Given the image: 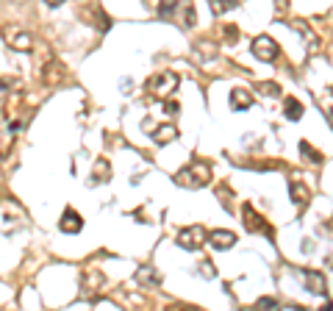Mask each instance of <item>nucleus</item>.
I'll list each match as a JSON object with an SVG mask.
<instances>
[{"label": "nucleus", "mask_w": 333, "mask_h": 311, "mask_svg": "<svg viewBox=\"0 0 333 311\" xmlns=\"http://www.w3.org/2000/svg\"><path fill=\"white\" fill-rule=\"evenodd\" d=\"M319 311H333V306H325V308H319Z\"/></svg>", "instance_id": "f3484780"}, {"label": "nucleus", "mask_w": 333, "mask_h": 311, "mask_svg": "<svg viewBox=\"0 0 333 311\" xmlns=\"http://www.w3.org/2000/svg\"><path fill=\"white\" fill-rule=\"evenodd\" d=\"M283 114H286V120H300L303 117V103L297 100V97H286V103H283Z\"/></svg>", "instance_id": "9b49d317"}, {"label": "nucleus", "mask_w": 333, "mask_h": 311, "mask_svg": "<svg viewBox=\"0 0 333 311\" xmlns=\"http://www.w3.org/2000/svg\"><path fill=\"white\" fill-rule=\"evenodd\" d=\"M245 222H247V231H261V233H267V236H272L267 222L261 220L258 214H253V206H245Z\"/></svg>", "instance_id": "6e6552de"}, {"label": "nucleus", "mask_w": 333, "mask_h": 311, "mask_svg": "<svg viewBox=\"0 0 333 311\" xmlns=\"http://www.w3.org/2000/svg\"><path fill=\"white\" fill-rule=\"evenodd\" d=\"M289 192H291V200H294L300 209H306V206H308V189H306L303 184L291 181V184H289Z\"/></svg>", "instance_id": "9d476101"}, {"label": "nucleus", "mask_w": 333, "mask_h": 311, "mask_svg": "<svg viewBox=\"0 0 333 311\" xmlns=\"http://www.w3.org/2000/svg\"><path fill=\"white\" fill-rule=\"evenodd\" d=\"M300 153H306V156H308V161H314V164H319V161H322V156H319V153H317V150H314L308 142H300Z\"/></svg>", "instance_id": "4468645a"}, {"label": "nucleus", "mask_w": 333, "mask_h": 311, "mask_svg": "<svg viewBox=\"0 0 333 311\" xmlns=\"http://www.w3.org/2000/svg\"><path fill=\"white\" fill-rule=\"evenodd\" d=\"M178 181H181V184H192V186H206L208 181H211V167H208L206 161H200V158H194V161H189L186 167L178 172Z\"/></svg>", "instance_id": "f257e3e1"}, {"label": "nucleus", "mask_w": 333, "mask_h": 311, "mask_svg": "<svg viewBox=\"0 0 333 311\" xmlns=\"http://www.w3.org/2000/svg\"><path fill=\"white\" fill-rule=\"evenodd\" d=\"M206 239H208V233L200 225H192V228H186V231L178 233V242H181V248H186V250H197Z\"/></svg>", "instance_id": "20e7f679"}, {"label": "nucleus", "mask_w": 333, "mask_h": 311, "mask_svg": "<svg viewBox=\"0 0 333 311\" xmlns=\"http://www.w3.org/2000/svg\"><path fill=\"white\" fill-rule=\"evenodd\" d=\"M253 56L261 58V61H275L278 58V42L272 37H267V33L255 37L253 39Z\"/></svg>", "instance_id": "7ed1b4c3"}, {"label": "nucleus", "mask_w": 333, "mask_h": 311, "mask_svg": "<svg viewBox=\"0 0 333 311\" xmlns=\"http://www.w3.org/2000/svg\"><path fill=\"white\" fill-rule=\"evenodd\" d=\"M208 245L214 250H228L236 245V233L234 231H225V228H217V231L208 233Z\"/></svg>", "instance_id": "39448f33"}, {"label": "nucleus", "mask_w": 333, "mask_h": 311, "mask_svg": "<svg viewBox=\"0 0 333 311\" xmlns=\"http://www.w3.org/2000/svg\"><path fill=\"white\" fill-rule=\"evenodd\" d=\"M250 103H253V95H250L247 89H234V92H230V106H234L236 111L250 109Z\"/></svg>", "instance_id": "1a4fd4ad"}, {"label": "nucleus", "mask_w": 333, "mask_h": 311, "mask_svg": "<svg viewBox=\"0 0 333 311\" xmlns=\"http://www.w3.org/2000/svg\"><path fill=\"white\" fill-rule=\"evenodd\" d=\"M258 89H264V95H278L281 86H278V84H258Z\"/></svg>", "instance_id": "dca6fc26"}, {"label": "nucleus", "mask_w": 333, "mask_h": 311, "mask_svg": "<svg viewBox=\"0 0 333 311\" xmlns=\"http://www.w3.org/2000/svg\"><path fill=\"white\" fill-rule=\"evenodd\" d=\"M58 228H61L64 233H78L83 228L81 214H75V209H67L64 211V217H61V222H58Z\"/></svg>", "instance_id": "0eeeda50"}, {"label": "nucleus", "mask_w": 333, "mask_h": 311, "mask_svg": "<svg viewBox=\"0 0 333 311\" xmlns=\"http://www.w3.org/2000/svg\"><path fill=\"white\" fill-rule=\"evenodd\" d=\"M303 278H306V289L311 292V295H325L322 272H317V269H303Z\"/></svg>", "instance_id": "423d86ee"}, {"label": "nucleus", "mask_w": 333, "mask_h": 311, "mask_svg": "<svg viewBox=\"0 0 333 311\" xmlns=\"http://www.w3.org/2000/svg\"><path fill=\"white\" fill-rule=\"evenodd\" d=\"M255 308H258V311H278V308H281V303H278L275 297H261V300L255 303Z\"/></svg>", "instance_id": "ddd939ff"}, {"label": "nucleus", "mask_w": 333, "mask_h": 311, "mask_svg": "<svg viewBox=\"0 0 333 311\" xmlns=\"http://www.w3.org/2000/svg\"><path fill=\"white\" fill-rule=\"evenodd\" d=\"M236 9V3H228V0H217V3H211V11L214 14H225V11Z\"/></svg>", "instance_id": "2eb2a0df"}, {"label": "nucleus", "mask_w": 333, "mask_h": 311, "mask_svg": "<svg viewBox=\"0 0 333 311\" xmlns=\"http://www.w3.org/2000/svg\"><path fill=\"white\" fill-rule=\"evenodd\" d=\"M175 86H178V75L175 73H158V75H153V78L147 81V89H150L153 95H158V97L172 95Z\"/></svg>", "instance_id": "f03ea898"}, {"label": "nucleus", "mask_w": 333, "mask_h": 311, "mask_svg": "<svg viewBox=\"0 0 333 311\" xmlns=\"http://www.w3.org/2000/svg\"><path fill=\"white\" fill-rule=\"evenodd\" d=\"M175 136H178V131H175L172 125H161L156 133H153V142H156V145H164V142H172Z\"/></svg>", "instance_id": "f8f14e48"}]
</instances>
